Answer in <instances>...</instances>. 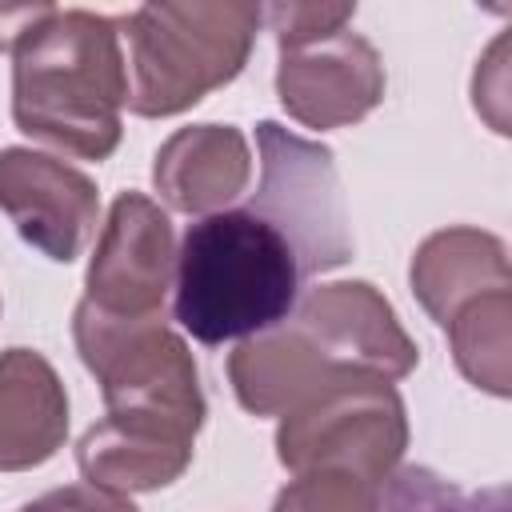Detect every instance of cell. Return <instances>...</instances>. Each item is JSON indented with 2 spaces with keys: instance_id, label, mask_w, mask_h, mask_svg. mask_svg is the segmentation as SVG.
Returning <instances> with one entry per match:
<instances>
[{
  "instance_id": "7a4b0ae2",
  "label": "cell",
  "mask_w": 512,
  "mask_h": 512,
  "mask_svg": "<svg viewBox=\"0 0 512 512\" xmlns=\"http://www.w3.org/2000/svg\"><path fill=\"white\" fill-rule=\"evenodd\" d=\"M12 56L16 128L68 156L108 160L120 144V108L128 104L120 20L56 8Z\"/></svg>"
},
{
  "instance_id": "30bf717a",
  "label": "cell",
  "mask_w": 512,
  "mask_h": 512,
  "mask_svg": "<svg viewBox=\"0 0 512 512\" xmlns=\"http://www.w3.org/2000/svg\"><path fill=\"white\" fill-rule=\"evenodd\" d=\"M0 212L16 232L56 264H72L96 232V184L44 152L0 148Z\"/></svg>"
},
{
  "instance_id": "6da1fadb",
  "label": "cell",
  "mask_w": 512,
  "mask_h": 512,
  "mask_svg": "<svg viewBox=\"0 0 512 512\" xmlns=\"http://www.w3.org/2000/svg\"><path fill=\"white\" fill-rule=\"evenodd\" d=\"M416 340L368 280L312 288L292 312L240 340L228 380L244 412L284 416L296 404L356 380H404L416 368Z\"/></svg>"
},
{
  "instance_id": "277c9868",
  "label": "cell",
  "mask_w": 512,
  "mask_h": 512,
  "mask_svg": "<svg viewBox=\"0 0 512 512\" xmlns=\"http://www.w3.org/2000/svg\"><path fill=\"white\" fill-rule=\"evenodd\" d=\"M264 8L256 4H140L128 28V108L144 120L176 116L208 92L232 84L256 44Z\"/></svg>"
},
{
  "instance_id": "e0dca14e",
  "label": "cell",
  "mask_w": 512,
  "mask_h": 512,
  "mask_svg": "<svg viewBox=\"0 0 512 512\" xmlns=\"http://www.w3.org/2000/svg\"><path fill=\"white\" fill-rule=\"evenodd\" d=\"M380 492L384 484L364 480L344 468H312L296 472L276 492L272 512H380Z\"/></svg>"
},
{
  "instance_id": "ffe728a7",
  "label": "cell",
  "mask_w": 512,
  "mask_h": 512,
  "mask_svg": "<svg viewBox=\"0 0 512 512\" xmlns=\"http://www.w3.org/2000/svg\"><path fill=\"white\" fill-rule=\"evenodd\" d=\"M52 12H56V4H44V0H36V4H0V52H16L20 40Z\"/></svg>"
},
{
  "instance_id": "9a60e30c",
  "label": "cell",
  "mask_w": 512,
  "mask_h": 512,
  "mask_svg": "<svg viewBox=\"0 0 512 512\" xmlns=\"http://www.w3.org/2000/svg\"><path fill=\"white\" fill-rule=\"evenodd\" d=\"M448 344L456 356V368L484 392L492 396H508L512 384V368H508V352H512V292H492L476 304H468L464 312H456L448 320Z\"/></svg>"
},
{
  "instance_id": "5b68a950",
  "label": "cell",
  "mask_w": 512,
  "mask_h": 512,
  "mask_svg": "<svg viewBox=\"0 0 512 512\" xmlns=\"http://www.w3.org/2000/svg\"><path fill=\"white\" fill-rule=\"evenodd\" d=\"M72 340L112 420L196 440L208 412L200 372L184 336H176L164 316L120 320L80 300L72 312Z\"/></svg>"
},
{
  "instance_id": "8992f818",
  "label": "cell",
  "mask_w": 512,
  "mask_h": 512,
  "mask_svg": "<svg viewBox=\"0 0 512 512\" xmlns=\"http://www.w3.org/2000/svg\"><path fill=\"white\" fill-rule=\"evenodd\" d=\"M256 148L260 188L252 192L248 208L288 240L300 264V280L348 264L356 244L332 148L304 140L276 120L256 124Z\"/></svg>"
},
{
  "instance_id": "d6986e66",
  "label": "cell",
  "mask_w": 512,
  "mask_h": 512,
  "mask_svg": "<svg viewBox=\"0 0 512 512\" xmlns=\"http://www.w3.org/2000/svg\"><path fill=\"white\" fill-rule=\"evenodd\" d=\"M20 512H140V508L128 496L96 488V484H68V488H52L36 496Z\"/></svg>"
},
{
  "instance_id": "52a82bcc",
  "label": "cell",
  "mask_w": 512,
  "mask_h": 512,
  "mask_svg": "<svg viewBox=\"0 0 512 512\" xmlns=\"http://www.w3.org/2000/svg\"><path fill=\"white\" fill-rule=\"evenodd\" d=\"M408 448V412L388 380H356L320 392L280 416L276 456L296 472L344 468L384 484Z\"/></svg>"
},
{
  "instance_id": "2e32d148",
  "label": "cell",
  "mask_w": 512,
  "mask_h": 512,
  "mask_svg": "<svg viewBox=\"0 0 512 512\" xmlns=\"http://www.w3.org/2000/svg\"><path fill=\"white\" fill-rule=\"evenodd\" d=\"M508 508L512 500L504 484L464 492L456 480L420 464L392 472L380 492V512H508Z\"/></svg>"
},
{
  "instance_id": "3957f363",
  "label": "cell",
  "mask_w": 512,
  "mask_h": 512,
  "mask_svg": "<svg viewBox=\"0 0 512 512\" xmlns=\"http://www.w3.org/2000/svg\"><path fill=\"white\" fill-rule=\"evenodd\" d=\"M172 288V316L192 340H248L292 312L300 264L252 208H224L188 224Z\"/></svg>"
},
{
  "instance_id": "4fadbf2b",
  "label": "cell",
  "mask_w": 512,
  "mask_h": 512,
  "mask_svg": "<svg viewBox=\"0 0 512 512\" xmlns=\"http://www.w3.org/2000/svg\"><path fill=\"white\" fill-rule=\"evenodd\" d=\"M408 284L420 308L448 328V320L468 304L492 292H512L504 240L480 228H440L416 248Z\"/></svg>"
},
{
  "instance_id": "5bb4252c",
  "label": "cell",
  "mask_w": 512,
  "mask_h": 512,
  "mask_svg": "<svg viewBox=\"0 0 512 512\" xmlns=\"http://www.w3.org/2000/svg\"><path fill=\"white\" fill-rule=\"evenodd\" d=\"M192 444L196 440L104 416L80 436L76 464H80L84 480L96 488H108L120 496L124 492H156L184 476V468L192 464Z\"/></svg>"
},
{
  "instance_id": "ba28073f",
  "label": "cell",
  "mask_w": 512,
  "mask_h": 512,
  "mask_svg": "<svg viewBox=\"0 0 512 512\" xmlns=\"http://www.w3.org/2000/svg\"><path fill=\"white\" fill-rule=\"evenodd\" d=\"M172 280L176 240L168 212L144 192H120L88 260L84 304L120 320L160 316Z\"/></svg>"
},
{
  "instance_id": "9c48e42d",
  "label": "cell",
  "mask_w": 512,
  "mask_h": 512,
  "mask_svg": "<svg viewBox=\"0 0 512 512\" xmlns=\"http://www.w3.org/2000/svg\"><path fill=\"white\" fill-rule=\"evenodd\" d=\"M384 60L360 32H332L280 48L276 96L304 128H348L384 100Z\"/></svg>"
},
{
  "instance_id": "ac0fdd59",
  "label": "cell",
  "mask_w": 512,
  "mask_h": 512,
  "mask_svg": "<svg viewBox=\"0 0 512 512\" xmlns=\"http://www.w3.org/2000/svg\"><path fill=\"white\" fill-rule=\"evenodd\" d=\"M352 16H356V4H324V0L320 4H272V8H264V20H268L280 48L332 36V32L348 28Z\"/></svg>"
},
{
  "instance_id": "7c38bea8",
  "label": "cell",
  "mask_w": 512,
  "mask_h": 512,
  "mask_svg": "<svg viewBox=\"0 0 512 512\" xmlns=\"http://www.w3.org/2000/svg\"><path fill=\"white\" fill-rule=\"evenodd\" d=\"M68 436V392L32 348L0 352V472L48 464Z\"/></svg>"
},
{
  "instance_id": "8fae6325",
  "label": "cell",
  "mask_w": 512,
  "mask_h": 512,
  "mask_svg": "<svg viewBox=\"0 0 512 512\" xmlns=\"http://www.w3.org/2000/svg\"><path fill=\"white\" fill-rule=\"evenodd\" d=\"M252 152L236 124H188L176 128L152 164V184L160 200L188 216L224 212L248 192Z\"/></svg>"
}]
</instances>
